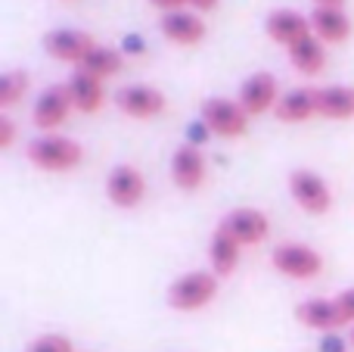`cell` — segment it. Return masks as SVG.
I'll return each instance as SVG.
<instances>
[{
    "label": "cell",
    "mask_w": 354,
    "mask_h": 352,
    "mask_svg": "<svg viewBox=\"0 0 354 352\" xmlns=\"http://www.w3.org/2000/svg\"><path fill=\"white\" fill-rule=\"evenodd\" d=\"M308 19H311V31L324 44H342L351 37V19L339 6H314Z\"/></svg>",
    "instance_id": "obj_19"
},
{
    "label": "cell",
    "mask_w": 354,
    "mask_h": 352,
    "mask_svg": "<svg viewBox=\"0 0 354 352\" xmlns=\"http://www.w3.org/2000/svg\"><path fill=\"white\" fill-rule=\"evenodd\" d=\"M16 141V122L10 116H0V150H10Z\"/></svg>",
    "instance_id": "obj_25"
},
{
    "label": "cell",
    "mask_w": 354,
    "mask_h": 352,
    "mask_svg": "<svg viewBox=\"0 0 354 352\" xmlns=\"http://www.w3.org/2000/svg\"><path fill=\"white\" fill-rule=\"evenodd\" d=\"M28 87H31V75L25 72V69H10V72H3V78H0V109L6 112V109H12L19 100H25Z\"/></svg>",
    "instance_id": "obj_23"
},
{
    "label": "cell",
    "mask_w": 354,
    "mask_h": 352,
    "mask_svg": "<svg viewBox=\"0 0 354 352\" xmlns=\"http://www.w3.org/2000/svg\"><path fill=\"white\" fill-rule=\"evenodd\" d=\"M274 116L289 125H301L308 118H314L317 116V87H292V91L280 94Z\"/></svg>",
    "instance_id": "obj_17"
},
{
    "label": "cell",
    "mask_w": 354,
    "mask_h": 352,
    "mask_svg": "<svg viewBox=\"0 0 354 352\" xmlns=\"http://www.w3.org/2000/svg\"><path fill=\"white\" fill-rule=\"evenodd\" d=\"M270 265L289 281H314L324 272V256L314 247H308V243L286 240V243H277L274 247Z\"/></svg>",
    "instance_id": "obj_3"
},
{
    "label": "cell",
    "mask_w": 354,
    "mask_h": 352,
    "mask_svg": "<svg viewBox=\"0 0 354 352\" xmlns=\"http://www.w3.org/2000/svg\"><path fill=\"white\" fill-rule=\"evenodd\" d=\"M115 103L131 118H156L165 112V94L153 85H128L115 94Z\"/></svg>",
    "instance_id": "obj_12"
},
{
    "label": "cell",
    "mask_w": 354,
    "mask_h": 352,
    "mask_svg": "<svg viewBox=\"0 0 354 352\" xmlns=\"http://www.w3.org/2000/svg\"><path fill=\"white\" fill-rule=\"evenodd\" d=\"M72 97H68L66 85H50L37 94L35 109H31V125H35L41 134H56V128H62L72 112Z\"/></svg>",
    "instance_id": "obj_6"
},
{
    "label": "cell",
    "mask_w": 354,
    "mask_h": 352,
    "mask_svg": "<svg viewBox=\"0 0 354 352\" xmlns=\"http://www.w3.org/2000/svg\"><path fill=\"white\" fill-rule=\"evenodd\" d=\"M66 87H68V97H72V106L78 112H84V116H93V112H100L106 106L103 81L93 78V75H87L84 69H75V72L68 75Z\"/></svg>",
    "instance_id": "obj_16"
},
{
    "label": "cell",
    "mask_w": 354,
    "mask_h": 352,
    "mask_svg": "<svg viewBox=\"0 0 354 352\" xmlns=\"http://www.w3.org/2000/svg\"><path fill=\"white\" fill-rule=\"evenodd\" d=\"M264 31H268V37L274 44H283V47H292V44H299L301 37L314 35L311 31V19L301 16V12L295 10H274L268 19H264Z\"/></svg>",
    "instance_id": "obj_14"
},
{
    "label": "cell",
    "mask_w": 354,
    "mask_h": 352,
    "mask_svg": "<svg viewBox=\"0 0 354 352\" xmlns=\"http://www.w3.org/2000/svg\"><path fill=\"white\" fill-rule=\"evenodd\" d=\"M93 47H97V41L87 31H78V28H53L44 35L47 56H53L59 62H72V66H81Z\"/></svg>",
    "instance_id": "obj_10"
},
{
    "label": "cell",
    "mask_w": 354,
    "mask_h": 352,
    "mask_svg": "<svg viewBox=\"0 0 354 352\" xmlns=\"http://www.w3.org/2000/svg\"><path fill=\"white\" fill-rule=\"evenodd\" d=\"M202 125L208 128V134L224 137V141H236L249 131V112L239 106V100H224V97H208L199 109Z\"/></svg>",
    "instance_id": "obj_4"
},
{
    "label": "cell",
    "mask_w": 354,
    "mask_h": 352,
    "mask_svg": "<svg viewBox=\"0 0 354 352\" xmlns=\"http://www.w3.org/2000/svg\"><path fill=\"white\" fill-rule=\"evenodd\" d=\"M295 322L308 331L317 334H339L342 328H348V318L342 315L336 299H305L295 306Z\"/></svg>",
    "instance_id": "obj_9"
},
{
    "label": "cell",
    "mask_w": 354,
    "mask_h": 352,
    "mask_svg": "<svg viewBox=\"0 0 354 352\" xmlns=\"http://www.w3.org/2000/svg\"><path fill=\"white\" fill-rule=\"evenodd\" d=\"M289 193L299 203V209H305L308 215H324L333 206V191L317 172L311 168H295L289 172Z\"/></svg>",
    "instance_id": "obj_5"
},
{
    "label": "cell",
    "mask_w": 354,
    "mask_h": 352,
    "mask_svg": "<svg viewBox=\"0 0 354 352\" xmlns=\"http://www.w3.org/2000/svg\"><path fill=\"white\" fill-rule=\"evenodd\" d=\"M25 352H75V343L66 334H41L25 346Z\"/></svg>",
    "instance_id": "obj_24"
},
{
    "label": "cell",
    "mask_w": 354,
    "mask_h": 352,
    "mask_svg": "<svg viewBox=\"0 0 354 352\" xmlns=\"http://www.w3.org/2000/svg\"><path fill=\"white\" fill-rule=\"evenodd\" d=\"M205 175H208V166H205V156L196 143H183V147L174 150L171 156V181L174 187L180 191H199L205 184Z\"/></svg>",
    "instance_id": "obj_13"
},
{
    "label": "cell",
    "mask_w": 354,
    "mask_h": 352,
    "mask_svg": "<svg viewBox=\"0 0 354 352\" xmlns=\"http://www.w3.org/2000/svg\"><path fill=\"white\" fill-rule=\"evenodd\" d=\"M124 50H128V53H143V50H140V41H137L134 35H131L128 41H124Z\"/></svg>",
    "instance_id": "obj_30"
},
{
    "label": "cell",
    "mask_w": 354,
    "mask_h": 352,
    "mask_svg": "<svg viewBox=\"0 0 354 352\" xmlns=\"http://www.w3.org/2000/svg\"><path fill=\"white\" fill-rule=\"evenodd\" d=\"M289 53V62H292L295 72L301 75H320L326 69V50H324V41L317 35H308L301 37L299 44L286 50Z\"/></svg>",
    "instance_id": "obj_21"
},
{
    "label": "cell",
    "mask_w": 354,
    "mask_h": 352,
    "mask_svg": "<svg viewBox=\"0 0 354 352\" xmlns=\"http://www.w3.org/2000/svg\"><path fill=\"white\" fill-rule=\"evenodd\" d=\"M149 3H153L156 10H162V12H174V10H183L187 0H149Z\"/></svg>",
    "instance_id": "obj_27"
},
{
    "label": "cell",
    "mask_w": 354,
    "mask_h": 352,
    "mask_svg": "<svg viewBox=\"0 0 354 352\" xmlns=\"http://www.w3.org/2000/svg\"><path fill=\"white\" fill-rule=\"evenodd\" d=\"M239 259H243V243L233 240L224 228H214L212 240H208V265L218 278H230L239 268Z\"/></svg>",
    "instance_id": "obj_18"
},
{
    "label": "cell",
    "mask_w": 354,
    "mask_h": 352,
    "mask_svg": "<svg viewBox=\"0 0 354 352\" xmlns=\"http://www.w3.org/2000/svg\"><path fill=\"white\" fill-rule=\"evenodd\" d=\"M218 287H221V278L214 272H187L168 287V306L174 312H199L205 306L214 303L218 297Z\"/></svg>",
    "instance_id": "obj_2"
},
{
    "label": "cell",
    "mask_w": 354,
    "mask_h": 352,
    "mask_svg": "<svg viewBox=\"0 0 354 352\" xmlns=\"http://www.w3.org/2000/svg\"><path fill=\"white\" fill-rule=\"evenodd\" d=\"M218 228H224L243 247H258L270 234V218H268V212L255 209V206H236V209H230L221 218Z\"/></svg>",
    "instance_id": "obj_8"
},
{
    "label": "cell",
    "mask_w": 354,
    "mask_h": 352,
    "mask_svg": "<svg viewBox=\"0 0 354 352\" xmlns=\"http://www.w3.org/2000/svg\"><path fill=\"white\" fill-rule=\"evenodd\" d=\"M348 343H351V346H354V328L348 331Z\"/></svg>",
    "instance_id": "obj_32"
},
{
    "label": "cell",
    "mask_w": 354,
    "mask_h": 352,
    "mask_svg": "<svg viewBox=\"0 0 354 352\" xmlns=\"http://www.w3.org/2000/svg\"><path fill=\"white\" fill-rule=\"evenodd\" d=\"M320 352H342V340H339L336 334H326L324 340H320Z\"/></svg>",
    "instance_id": "obj_28"
},
{
    "label": "cell",
    "mask_w": 354,
    "mask_h": 352,
    "mask_svg": "<svg viewBox=\"0 0 354 352\" xmlns=\"http://www.w3.org/2000/svg\"><path fill=\"white\" fill-rule=\"evenodd\" d=\"M236 100L249 116H264V112H270L277 106V100H280V85H277V78L270 72H255L239 85Z\"/></svg>",
    "instance_id": "obj_11"
},
{
    "label": "cell",
    "mask_w": 354,
    "mask_h": 352,
    "mask_svg": "<svg viewBox=\"0 0 354 352\" xmlns=\"http://www.w3.org/2000/svg\"><path fill=\"white\" fill-rule=\"evenodd\" d=\"M147 197V178L137 166H115L106 175V200H109L115 209H137Z\"/></svg>",
    "instance_id": "obj_7"
},
{
    "label": "cell",
    "mask_w": 354,
    "mask_h": 352,
    "mask_svg": "<svg viewBox=\"0 0 354 352\" xmlns=\"http://www.w3.org/2000/svg\"><path fill=\"white\" fill-rule=\"evenodd\" d=\"M317 116L333 122L354 118V85H326L317 87Z\"/></svg>",
    "instance_id": "obj_20"
},
{
    "label": "cell",
    "mask_w": 354,
    "mask_h": 352,
    "mask_svg": "<svg viewBox=\"0 0 354 352\" xmlns=\"http://www.w3.org/2000/svg\"><path fill=\"white\" fill-rule=\"evenodd\" d=\"M25 156L35 168L50 175H62V172H72L84 162V147L72 137H62V134H41L35 141H28L25 147Z\"/></svg>",
    "instance_id": "obj_1"
},
{
    "label": "cell",
    "mask_w": 354,
    "mask_h": 352,
    "mask_svg": "<svg viewBox=\"0 0 354 352\" xmlns=\"http://www.w3.org/2000/svg\"><path fill=\"white\" fill-rule=\"evenodd\" d=\"M193 10H199V12H208V10H214L218 6V0H187Z\"/></svg>",
    "instance_id": "obj_29"
},
{
    "label": "cell",
    "mask_w": 354,
    "mask_h": 352,
    "mask_svg": "<svg viewBox=\"0 0 354 352\" xmlns=\"http://www.w3.org/2000/svg\"><path fill=\"white\" fill-rule=\"evenodd\" d=\"M78 69H84L87 75H93V78H100V81H109L124 69V56H122V50L109 47V44H97V47L84 56V62H81Z\"/></svg>",
    "instance_id": "obj_22"
},
{
    "label": "cell",
    "mask_w": 354,
    "mask_h": 352,
    "mask_svg": "<svg viewBox=\"0 0 354 352\" xmlns=\"http://www.w3.org/2000/svg\"><path fill=\"white\" fill-rule=\"evenodd\" d=\"M159 31L165 35V41L180 44V47H193V44H199L205 37V22L196 12L174 10L159 16Z\"/></svg>",
    "instance_id": "obj_15"
},
{
    "label": "cell",
    "mask_w": 354,
    "mask_h": 352,
    "mask_svg": "<svg viewBox=\"0 0 354 352\" xmlns=\"http://www.w3.org/2000/svg\"><path fill=\"white\" fill-rule=\"evenodd\" d=\"M314 3H317V6H339V10H342L345 0H314Z\"/></svg>",
    "instance_id": "obj_31"
},
{
    "label": "cell",
    "mask_w": 354,
    "mask_h": 352,
    "mask_svg": "<svg viewBox=\"0 0 354 352\" xmlns=\"http://www.w3.org/2000/svg\"><path fill=\"white\" fill-rule=\"evenodd\" d=\"M333 299L339 303V309H342V315L348 318V324H354V287H348V290H342V293H336Z\"/></svg>",
    "instance_id": "obj_26"
}]
</instances>
